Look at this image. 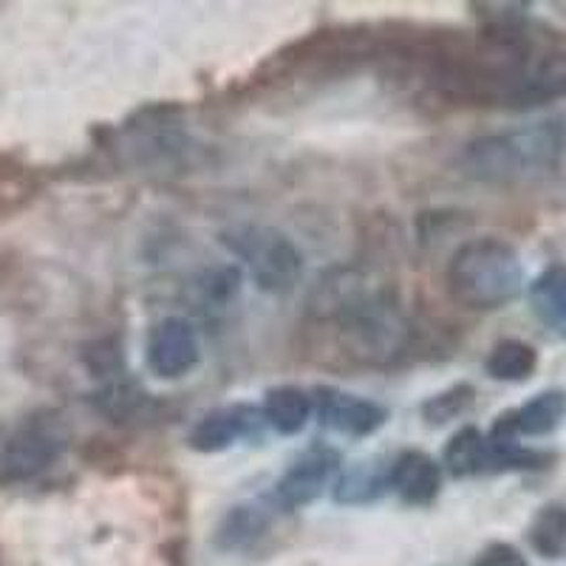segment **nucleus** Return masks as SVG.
Masks as SVG:
<instances>
[{
	"label": "nucleus",
	"instance_id": "obj_2",
	"mask_svg": "<svg viewBox=\"0 0 566 566\" xmlns=\"http://www.w3.org/2000/svg\"><path fill=\"white\" fill-rule=\"evenodd\" d=\"M566 154V130L560 123H535L468 142L462 170L484 185H533L549 179Z\"/></svg>",
	"mask_w": 566,
	"mask_h": 566
},
{
	"label": "nucleus",
	"instance_id": "obj_18",
	"mask_svg": "<svg viewBox=\"0 0 566 566\" xmlns=\"http://www.w3.org/2000/svg\"><path fill=\"white\" fill-rule=\"evenodd\" d=\"M386 490H388V470L386 473H380L377 468L357 464V468L348 470L346 476L337 482L335 499L340 504H371L377 502Z\"/></svg>",
	"mask_w": 566,
	"mask_h": 566
},
{
	"label": "nucleus",
	"instance_id": "obj_4",
	"mask_svg": "<svg viewBox=\"0 0 566 566\" xmlns=\"http://www.w3.org/2000/svg\"><path fill=\"white\" fill-rule=\"evenodd\" d=\"M224 244L250 270L258 290L270 295H290L301 283L303 255L281 230L264 224H239L224 232Z\"/></svg>",
	"mask_w": 566,
	"mask_h": 566
},
{
	"label": "nucleus",
	"instance_id": "obj_6",
	"mask_svg": "<svg viewBox=\"0 0 566 566\" xmlns=\"http://www.w3.org/2000/svg\"><path fill=\"white\" fill-rule=\"evenodd\" d=\"M201 360L199 332L187 317H165L148 332L145 363L161 380H179Z\"/></svg>",
	"mask_w": 566,
	"mask_h": 566
},
{
	"label": "nucleus",
	"instance_id": "obj_20",
	"mask_svg": "<svg viewBox=\"0 0 566 566\" xmlns=\"http://www.w3.org/2000/svg\"><path fill=\"white\" fill-rule=\"evenodd\" d=\"M473 397H476L473 386H468V382H459V386L448 388V391H442V394H437V397L428 399V402L422 406V417L428 419V424L451 422V419H459L470 406H473Z\"/></svg>",
	"mask_w": 566,
	"mask_h": 566
},
{
	"label": "nucleus",
	"instance_id": "obj_10",
	"mask_svg": "<svg viewBox=\"0 0 566 566\" xmlns=\"http://www.w3.org/2000/svg\"><path fill=\"white\" fill-rule=\"evenodd\" d=\"M388 490H394L408 507H428L442 490V468L422 451L399 453L388 464Z\"/></svg>",
	"mask_w": 566,
	"mask_h": 566
},
{
	"label": "nucleus",
	"instance_id": "obj_16",
	"mask_svg": "<svg viewBox=\"0 0 566 566\" xmlns=\"http://www.w3.org/2000/svg\"><path fill=\"white\" fill-rule=\"evenodd\" d=\"M538 368V352L524 340H502L490 348L484 371L499 382L530 380Z\"/></svg>",
	"mask_w": 566,
	"mask_h": 566
},
{
	"label": "nucleus",
	"instance_id": "obj_5",
	"mask_svg": "<svg viewBox=\"0 0 566 566\" xmlns=\"http://www.w3.org/2000/svg\"><path fill=\"white\" fill-rule=\"evenodd\" d=\"M65 442H69L65 424L54 413H38L27 419L0 451V476L7 482L38 479L63 457Z\"/></svg>",
	"mask_w": 566,
	"mask_h": 566
},
{
	"label": "nucleus",
	"instance_id": "obj_11",
	"mask_svg": "<svg viewBox=\"0 0 566 566\" xmlns=\"http://www.w3.org/2000/svg\"><path fill=\"white\" fill-rule=\"evenodd\" d=\"M261 411H264V419L272 431L283 433V437H295L310 424L312 413H315V399L297 386H277L266 391Z\"/></svg>",
	"mask_w": 566,
	"mask_h": 566
},
{
	"label": "nucleus",
	"instance_id": "obj_17",
	"mask_svg": "<svg viewBox=\"0 0 566 566\" xmlns=\"http://www.w3.org/2000/svg\"><path fill=\"white\" fill-rule=\"evenodd\" d=\"M530 544L541 558H560L566 553V507L547 504L530 524Z\"/></svg>",
	"mask_w": 566,
	"mask_h": 566
},
{
	"label": "nucleus",
	"instance_id": "obj_7",
	"mask_svg": "<svg viewBox=\"0 0 566 566\" xmlns=\"http://www.w3.org/2000/svg\"><path fill=\"white\" fill-rule=\"evenodd\" d=\"M340 468V457L332 448H312L303 453L295 464L275 484V504L281 510H303L315 499H321L323 490L332 484Z\"/></svg>",
	"mask_w": 566,
	"mask_h": 566
},
{
	"label": "nucleus",
	"instance_id": "obj_9",
	"mask_svg": "<svg viewBox=\"0 0 566 566\" xmlns=\"http://www.w3.org/2000/svg\"><path fill=\"white\" fill-rule=\"evenodd\" d=\"M315 408L328 431L352 439L371 437L388 419V411L382 406L366 397H357V394L337 391V388H317Z\"/></svg>",
	"mask_w": 566,
	"mask_h": 566
},
{
	"label": "nucleus",
	"instance_id": "obj_8",
	"mask_svg": "<svg viewBox=\"0 0 566 566\" xmlns=\"http://www.w3.org/2000/svg\"><path fill=\"white\" fill-rule=\"evenodd\" d=\"M264 411L250 406H227L205 413L190 431V448L199 453H221L232 444L264 433Z\"/></svg>",
	"mask_w": 566,
	"mask_h": 566
},
{
	"label": "nucleus",
	"instance_id": "obj_15",
	"mask_svg": "<svg viewBox=\"0 0 566 566\" xmlns=\"http://www.w3.org/2000/svg\"><path fill=\"white\" fill-rule=\"evenodd\" d=\"M566 417V394L558 388L535 394L518 411H513V422L518 437H549Z\"/></svg>",
	"mask_w": 566,
	"mask_h": 566
},
{
	"label": "nucleus",
	"instance_id": "obj_12",
	"mask_svg": "<svg viewBox=\"0 0 566 566\" xmlns=\"http://www.w3.org/2000/svg\"><path fill=\"white\" fill-rule=\"evenodd\" d=\"M530 306L549 332L566 340V266H547L530 283Z\"/></svg>",
	"mask_w": 566,
	"mask_h": 566
},
{
	"label": "nucleus",
	"instance_id": "obj_1",
	"mask_svg": "<svg viewBox=\"0 0 566 566\" xmlns=\"http://www.w3.org/2000/svg\"><path fill=\"white\" fill-rule=\"evenodd\" d=\"M306 328L348 366L388 368L413 346V323L391 283L363 270H332L306 303Z\"/></svg>",
	"mask_w": 566,
	"mask_h": 566
},
{
	"label": "nucleus",
	"instance_id": "obj_13",
	"mask_svg": "<svg viewBox=\"0 0 566 566\" xmlns=\"http://www.w3.org/2000/svg\"><path fill=\"white\" fill-rule=\"evenodd\" d=\"M444 468L451 470L453 476H476L493 470V451H490L488 433L479 428H462L453 433L442 457Z\"/></svg>",
	"mask_w": 566,
	"mask_h": 566
},
{
	"label": "nucleus",
	"instance_id": "obj_3",
	"mask_svg": "<svg viewBox=\"0 0 566 566\" xmlns=\"http://www.w3.org/2000/svg\"><path fill=\"white\" fill-rule=\"evenodd\" d=\"M448 290L464 310H502L524 286L522 258L513 244L495 235L470 239L448 261Z\"/></svg>",
	"mask_w": 566,
	"mask_h": 566
},
{
	"label": "nucleus",
	"instance_id": "obj_14",
	"mask_svg": "<svg viewBox=\"0 0 566 566\" xmlns=\"http://www.w3.org/2000/svg\"><path fill=\"white\" fill-rule=\"evenodd\" d=\"M266 527H270V510L261 504H239L219 524L216 544L227 553H239V549L252 547L266 533Z\"/></svg>",
	"mask_w": 566,
	"mask_h": 566
},
{
	"label": "nucleus",
	"instance_id": "obj_19",
	"mask_svg": "<svg viewBox=\"0 0 566 566\" xmlns=\"http://www.w3.org/2000/svg\"><path fill=\"white\" fill-rule=\"evenodd\" d=\"M241 292V270L239 266H219L201 275L199 281V303L205 310H224L227 303L235 301Z\"/></svg>",
	"mask_w": 566,
	"mask_h": 566
},
{
	"label": "nucleus",
	"instance_id": "obj_21",
	"mask_svg": "<svg viewBox=\"0 0 566 566\" xmlns=\"http://www.w3.org/2000/svg\"><path fill=\"white\" fill-rule=\"evenodd\" d=\"M473 566H527V560L513 544H490Z\"/></svg>",
	"mask_w": 566,
	"mask_h": 566
}]
</instances>
